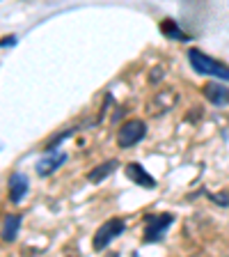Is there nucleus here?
Returning a JSON list of instances; mask_svg holds the SVG:
<instances>
[{"label":"nucleus","mask_w":229,"mask_h":257,"mask_svg":"<svg viewBox=\"0 0 229 257\" xmlns=\"http://www.w3.org/2000/svg\"><path fill=\"white\" fill-rule=\"evenodd\" d=\"M188 62H191V67L202 76H215V78H220V81H229V67L227 64H222V62L213 60V58H209L206 53H202L199 48H191L188 51Z\"/></svg>","instance_id":"f257e3e1"},{"label":"nucleus","mask_w":229,"mask_h":257,"mask_svg":"<svg viewBox=\"0 0 229 257\" xmlns=\"http://www.w3.org/2000/svg\"><path fill=\"white\" fill-rule=\"evenodd\" d=\"M147 136V124L145 120H126L117 131V145L122 150H129L133 145H137Z\"/></svg>","instance_id":"f03ea898"},{"label":"nucleus","mask_w":229,"mask_h":257,"mask_svg":"<svg viewBox=\"0 0 229 257\" xmlns=\"http://www.w3.org/2000/svg\"><path fill=\"white\" fill-rule=\"evenodd\" d=\"M174 216L172 214H152L145 218V243H156L170 230Z\"/></svg>","instance_id":"7ed1b4c3"},{"label":"nucleus","mask_w":229,"mask_h":257,"mask_svg":"<svg viewBox=\"0 0 229 257\" xmlns=\"http://www.w3.org/2000/svg\"><path fill=\"white\" fill-rule=\"evenodd\" d=\"M124 230H126V223H124L122 218H110L106 220L103 225L96 230V235H94V239H92V246H94V250H103L110 246V241H114L117 236L122 235Z\"/></svg>","instance_id":"20e7f679"},{"label":"nucleus","mask_w":229,"mask_h":257,"mask_svg":"<svg viewBox=\"0 0 229 257\" xmlns=\"http://www.w3.org/2000/svg\"><path fill=\"white\" fill-rule=\"evenodd\" d=\"M202 94L209 104H213L218 108L229 106V87L220 83V81H209V83L202 85Z\"/></svg>","instance_id":"39448f33"},{"label":"nucleus","mask_w":229,"mask_h":257,"mask_svg":"<svg viewBox=\"0 0 229 257\" xmlns=\"http://www.w3.org/2000/svg\"><path fill=\"white\" fill-rule=\"evenodd\" d=\"M69 159L67 151H51V154H44V159L37 163V174L39 177H48L53 174L60 166H64Z\"/></svg>","instance_id":"423d86ee"},{"label":"nucleus","mask_w":229,"mask_h":257,"mask_svg":"<svg viewBox=\"0 0 229 257\" xmlns=\"http://www.w3.org/2000/svg\"><path fill=\"white\" fill-rule=\"evenodd\" d=\"M7 189H9V200H12L14 204H19L23 197L28 195V189H30L28 177H25L23 172H12V174H9Z\"/></svg>","instance_id":"0eeeda50"},{"label":"nucleus","mask_w":229,"mask_h":257,"mask_svg":"<svg viewBox=\"0 0 229 257\" xmlns=\"http://www.w3.org/2000/svg\"><path fill=\"white\" fill-rule=\"evenodd\" d=\"M124 172H126V177H129L133 184H137V186H142V189H156V179H153L140 163H126Z\"/></svg>","instance_id":"6e6552de"},{"label":"nucleus","mask_w":229,"mask_h":257,"mask_svg":"<svg viewBox=\"0 0 229 257\" xmlns=\"http://www.w3.org/2000/svg\"><path fill=\"white\" fill-rule=\"evenodd\" d=\"M176 101H179V94L174 90H160L158 94H153V108L158 110V113H168L172 108L176 106Z\"/></svg>","instance_id":"1a4fd4ad"},{"label":"nucleus","mask_w":229,"mask_h":257,"mask_svg":"<svg viewBox=\"0 0 229 257\" xmlns=\"http://www.w3.org/2000/svg\"><path fill=\"white\" fill-rule=\"evenodd\" d=\"M19 227H21V216H16V214H7L5 218H2V230H0V236H2V241L12 243L19 235Z\"/></svg>","instance_id":"9d476101"},{"label":"nucleus","mask_w":229,"mask_h":257,"mask_svg":"<svg viewBox=\"0 0 229 257\" xmlns=\"http://www.w3.org/2000/svg\"><path fill=\"white\" fill-rule=\"evenodd\" d=\"M119 166L114 159H110V161H103L101 166H96V168H92V172L87 174V179H90L92 184H99V182H103L108 174H113L114 172V168Z\"/></svg>","instance_id":"9b49d317"},{"label":"nucleus","mask_w":229,"mask_h":257,"mask_svg":"<svg viewBox=\"0 0 229 257\" xmlns=\"http://www.w3.org/2000/svg\"><path fill=\"white\" fill-rule=\"evenodd\" d=\"M160 30H163L165 37L174 39V42H186V39H188V35L183 30H179V25H176L172 19H163V21H160Z\"/></svg>","instance_id":"f8f14e48"},{"label":"nucleus","mask_w":229,"mask_h":257,"mask_svg":"<svg viewBox=\"0 0 229 257\" xmlns=\"http://www.w3.org/2000/svg\"><path fill=\"white\" fill-rule=\"evenodd\" d=\"M209 200L218 207H229V191H220V193H209Z\"/></svg>","instance_id":"ddd939ff"},{"label":"nucleus","mask_w":229,"mask_h":257,"mask_svg":"<svg viewBox=\"0 0 229 257\" xmlns=\"http://www.w3.org/2000/svg\"><path fill=\"white\" fill-rule=\"evenodd\" d=\"M163 69H165V67H156L152 74H149V81H152V83H158V81H160V74H163Z\"/></svg>","instance_id":"4468645a"},{"label":"nucleus","mask_w":229,"mask_h":257,"mask_svg":"<svg viewBox=\"0 0 229 257\" xmlns=\"http://www.w3.org/2000/svg\"><path fill=\"white\" fill-rule=\"evenodd\" d=\"M14 44H16V37H14V35H9V37H5L2 42H0V46H2V48H5V46H14Z\"/></svg>","instance_id":"2eb2a0df"},{"label":"nucleus","mask_w":229,"mask_h":257,"mask_svg":"<svg viewBox=\"0 0 229 257\" xmlns=\"http://www.w3.org/2000/svg\"><path fill=\"white\" fill-rule=\"evenodd\" d=\"M133 257H140V255H133Z\"/></svg>","instance_id":"dca6fc26"}]
</instances>
